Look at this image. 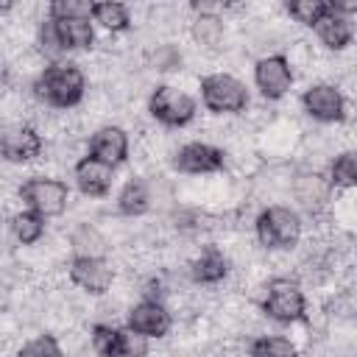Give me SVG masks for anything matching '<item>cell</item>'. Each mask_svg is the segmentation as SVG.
Segmentation results:
<instances>
[{"label": "cell", "instance_id": "obj_1", "mask_svg": "<svg viewBox=\"0 0 357 357\" xmlns=\"http://www.w3.org/2000/svg\"><path fill=\"white\" fill-rule=\"evenodd\" d=\"M31 92L39 103L56 109H73L81 103L86 92V75L78 64H50L33 78Z\"/></svg>", "mask_w": 357, "mask_h": 357}, {"label": "cell", "instance_id": "obj_2", "mask_svg": "<svg viewBox=\"0 0 357 357\" xmlns=\"http://www.w3.org/2000/svg\"><path fill=\"white\" fill-rule=\"evenodd\" d=\"M254 234L262 248H296L304 234V223L296 209L284 204H273L257 215Z\"/></svg>", "mask_w": 357, "mask_h": 357}, {"label": "cell", "instance_id": "obj_3", "mask_svg": "<svg viewBox=\"0 0 357 357\" xmlns=\"http://www.w3.org/2000/svg\"><path fill=\"white\" fill-rule=\"evenodd\" d=\"M198 89H201L204 106L209 112H215V114H240L245 109V103H248L245 84L237 75L226 73V70L223 73L218 70V73L204 75L201 84H198Z\"/></svg>", "mask_w": 357, "mask_h": 357}, {"label": "cell", "instance_id": "obj_4", "mask_svg": "<svg viewBox=\"0 0 357 357\" xmlns=\"http://www.w3.org/2000/svg\"><path fill=\"white\" fill-rule=\"evenodd\" d=\"M265 298H262V312L265 318L271 321H279V324H290V321H298L304 318V310H307V298L298 287L296 279L290 276H273L265 282Z\"/></svg>", "mask_w": 357, "mask_h": 357}, {"label": "cell", "instance_id": "obj_5", "mask_svg": "<svg viewBox=\"0 0 357 357\" xmlns=\"http://www.w3.org/2000/svg\"><path fill=\"white\" fill-rule=\"evenodd\" d=\"M20 198L28 204V209L39 212L42 218H59L70 206V187L50 176H33L22 181Z\"/></svg>", "mask_w": 357, "mask_h": 357}, {"label": "cell", "instance_id": "obj_6", "mask_svg": "<svg viewBox=\"0 0 357 357\" xmlns=\"http://www.w3.org/2000/svg\"><path fill=\"white\" fill-rule=\"evenodd\" d=\"M148 112L162 126H187L195 117V100L190 98L187 89L173 86V84H162L151 92Z\"/></svg>", "mask_w": 357, "mask_h": 357}, {"label": "cell", "instance_id": "obj_7", "mask_svg": "<svg viewBox=\"0 0 357 357\" xmlns=\"http://www.w3.org/2000/svg\"><path fill=\"white\" fill-rule=\"evenodd\" d=\"M254 81L262 98L268 100H279L287 95V89L293 86V67L287 64L284 56L271 53V56H259L254 64Z\"/></svg>", "mask_w": 357, "mask_h": 357}, {"label": "cell", "instance_id": "obj_8", "mask_svg": "<svg viewBox=\"0 0 357 357\" xmlns=\"http://www.w3.org/2000/svg\"><path fill=\"white\" fill-rule=\"evenodd\" d=\"M301 106L318 123H337L346 117V100L332 81H318L307 86L301 95Z\"/></svg>", "mask_w": 357, "mask_h": 357}, {"label": "cell", "instance_id": "obj_9", "mask_svg": "<svg viewBox=\"0 0 357 357\" xmlns=\"http://www.w3.org/2000/svg\"><path fill=\"white\" fill-rule=\"evenodd\" d=\"M45 139L39 137V131L28 123L20 126H3L0 128V156L11 165H22V162H33L42 153Z\"/></svg>", "mask_w": 357, "mask_h": 357}, {"label": "cell", "instance_id": "obj_10", "mask_svg": "<svg viewBox=\"0 0 357 357\" xmlns=\"http://www.w3.org/2000/svg\"><path fill=\"white\" fill-rule=\"evenodd\" d=\"M173 165H176V170H181L187 176H209L223 167V148H218L206 139H195V142H187L178 151H173Z\"/></svg>", "mask_w": 357, "mask_h": 357}, {"label": "cell", "instance_id": "obj_11", "mask_svg": "<svg viewBox=\"0 0 357 357\" xmlns=\"http://www.w3.org/2000/svg\"><path fill=\"white\" fill-rule=\"evenodd\" d=\"M126 324H128V329H134L145 337H165L173 329V315L167 312V307L159 298H142L128 307Z\"/></svg>", "mask_w": 357, "mask_h": 357}, {"label": "cell", "instance_id": "obj_12", "mask_svg": "<svg viewBox=\"0 0 357 357\" xmlns=\"http://www.w3.org/2000/svg\"><path fill=\"white\" fill-rule=\"evenodd\" d=\"M290 192L293 198L298 201V206L310 215V212H321L329 206V198H332V184L329 178L321 173V170H298L293 173V181H290Z\"/></svg>", "mask_w": 357, "mask_h": 357}, {"label": "cell", "instance_id": "obj_13", "mask_svg": "<svg viewBox=\"0 0 357 357\" xmlns=\"http://www.w3.org/2000/svg\"><path fill=\"white\" fill-rule=\"evenodd\" d=\"M67 273H70V282L78 290H86L89 296H103L114 279V268L103 257H75Z\"/></svg>", "mask_w": 357, "mask_h": 357}, {"label": "cell", "instance_id": "obj_14", "mask_svg": "<svg viewBox=\"0 0 357 357\" xmlns=\"http://www.w3.org/2000/svg\"><path fill=\"white\" fill-rule=\"evenodd\" d=\"M128 131L123 126H100L92 137H89V156L117 167L120 162L128 159Z\"/></svg>", "mask_w": 357, "mask_h": 357}, {"label": "cell", "instance_id": "obj_15", "mask_svg": "<svg viewBox=\"0 0 357 357\" xmlns=\"http://www.w3.org/2000/svg\"><path fill=\"white\" fill-rule=\"evenodd\" d=\"M75 184H78V190L86 195V198H100V195H106L109 190H112V184H114V167L112 165H106V162H100V159H95V156H81L78 162H75Z\"/></svg>", "mask_w": 357, "mask_h": 357}, {"label": "cell", "instance_id": "obj_16", "mask_svg": "<svg viewBox=\"0 0 357 357\" xmlns=\"http://www.w3.org/2000/svg\"><path fill=\"white\" fill-rule=\"evenodd\" d=\"M229 259H226V254L218 248V245H206V248H201L195 257H192V262L187 265V271H190V276H192V282H198V284H204V287H215V284H220L223 279H226V273H229Z\"/></svg>", "mask_w": 357, "mask_h": 357}, {"label": "cell", "instance_id": "obj_17", "mask_svg": "<svg viewBox=\"0 0 357 357\" xmlns=\"http://www.w3.org/2000/svg\"><path fill=\"white\" fill-rule=\"evenodd\" d=\"M315 33H318V42L326 45L329 50H343L351 45V33H354V25H351V14H340V11H326L315 25Z\"/></svg>", "mask_w": 357, "mask_h": 357}, {"label": "cell", "instance_id": "obj_18", "mask_svg": "<svg viewBox=\"0 0 357 357\" xmlns=\"http://www.w3.org/2000/svg\"><path fill=\"white\" fill-rule=\"evenodd\" d=\"M70 251L75 257H103L109 251V240L92 220H81L70 231Z\"/></svg>", "mask_w": 357, "mask_h": 357}, {"label": "cell", "instance_id": "obj_19", "mask_svg": "<svg viewBox=\"0 0 357 357\" xmlns=\"http://www.w3.org/2000/svg\"><path fill=\"white\" fill-rule=\"evenodd\" d=\"M8 234L20 245H36L45 237V218L33 209H17L8 218Z\"/></svg>", "mask_w": 357, "mask_h": 357}, {"label": "cell", "instance_id": "obj_20", "mask_svg": "<svg viewBox=\"0 0 357 357\" xmlns=\"http://www.w3.org/2000/svg\"><path fill=\"white\" fill-rule=\"evenodd\" d=\"M226 36L223 20L212 17V14H195V20L190 22V39L204 47V50H215Z\"/></svg>", "mask_w": 357, "mask_h": 357}, {"label": "cell", "instance_id": "obj_21", "mask_svg": "<svg viewBox=\"0 0 357 357\" xmlns=\"http://www.w3.org/2000/svg\"><path fill=\"white\" fill-rule=\"evenodd\" d=\"M56 31L67 50H89L95 45V31L89 20H56Z\"/></svg>", "mask_w": 357, "mask_h": 357}, {"label": "cell", "instance_id": "obj_22", "mask_svg": "<svg viewBox=\"0 0 357 357\" xmlns=\"http://www.w3.org/2000/svg\"><path fill=\"white\" fill-rule=\"evenodd\" d=\"M92 20L109 31V33H117V31H126L131 17H128V6L123 0H98L95 8H92Z\"/></svg>", "mask_w": 357, "mask_h": 357}, {"label": "cell", "instance_id": "obj_23", "mask_svg": "<svg viewBox=\"0 0 357 357\" xmlns=\"http://www.w3.org/2000/svg\"><path fill=\"white\" fill-rule=\"evenodd\" d=\"M117 209L123 215H131V218L148 212V181H142V178L126 181V187L117 195Z\"/></svg>", "mask_w": 357, "mask_h": 357}, {"label": "cell", "instance_id": "obj_24", "mask_svg": "<svg viewBox=\"0 0 357 357\" xmlns=\"http://www.w3.org/2000/svg\"><path fill=\"white\" fill-rule=\"evenodd\" d=\"M357 181V159L351 151H337V156L329 162V184L335 190L354 187Z\"/></svg>", "mask_w": 357, "mask_h": 357}, {"label": "cell", "instance_id": "obj_25", "mask_svg": "<svg viewBox=\"0 0 357 357\" xmlns=\"http://www.w3.org/2000/svg\"><path fill=\"white\" fill-rule=\"evenodd\" d=\"M251 354L257 357H287L296 351V343L284 335H276V332H265V335H257V340L248 346Z\"/></svg>", "mask_w": 357, "mask_h": 357}, {"label": "cell", "instance_id": "obj_26", "mask_svg": "<svg viewBox=\"0 0 357 357\" xmlns=\"http://www.w3.org/2000/svg\"><path fill=\"white\" fill-rule=\"evenodd\" d=\"M287 11H290V17H293L298 25L312 28L329 8H326V0H290V3H287Z\"/></svg>", "mask_w": 357, "mask_h": 357}, {"label": "cell", "instance_id": "obj_27", "mask_svg": "<svg viewBox=\"0 0 357 357\" xmlns=\"http://www.w3.org/2000/svg\"><path fill=\"white\" fill-rule=\"evenodd\" d=\"M36 36H39V39H36L39 53H42L45 59H59L61 53H67V47L61 45V36H59V31H56V20H53V17H50V20H42Z\"/></svg>", "mask_w": 357, "mask_h": 357}, {"label": "cell", "instance_id": "obj_28", "mask_svg": "<svg viewBox=\"0 0 357 357\" xmlns=\"http://www.w3.org/2000/svg\"><path fill=\"white\" fill-rule=\"evenodd\" d=\"M89 346L98 354H120V329L114 324H98L89 335Z\"/></svg>", "mask_w": 357, "mask_h": 357}, {"label": "cell", "instance_id": "obj_29", "mask_svg": "<svg viewBox=\"0 0 357 357\" xmlns=\"http://www.w3.org/2000/svg\"><path fill=\"white\" fill-rule=\"evenodd\" d=\"M95 0H50L53 20H89Z\"/></svg>", "mask_w": 357, "mask_h": 357}, {"label": "cell", "instance_id": "obj_30", "mask_svg": "<svg viewBox=\"0 0 357 357\" xmlns=\"http://www.w3.org/2000/svg\"><path fill=\"white\" fill-rule=\"evenodd\" d=\"M20 354H61L56 335H36L20 346Z\"/></svg>", "mask_w": 357, "mask_h": 357}, {"label": "cell", "instance_id": "obj_31", "mask_svg": "<svg viewBox=\"0 0 357 357\" xmlns=\"http://www.w3.org/2000/svg\"><path fill=\"white\" fill-rule=\"evenodd\" d=\"M148 351V337L134 332V329H126L120 332V354L126 357H134V354H145Z\"/></svg>", "mask_w": 357, "mask_h": 357}, {"label": "cell", "instance_id": "obj_32", "mask_svg": "<svg viewBox=\"0 0 357 357\" xmlns=\"http://www.w3.org/2000/svg\"><path fill=\"white\" fill-rule=\"evenodd\" d=\"M231 3H234V0H190V8H192L195 14H212V17H218V14H223Z\"/></svg>", "mask_w": 357, "mask_h": 357}, {"label": "cell", "instance_id": "obj_33", "mask_svg": "<svg viewBox=\"0 0 357 357\" xmlns=\"http://www.w3.org/2000/svg\"><path fill=\"white\" fill-rule=\"evenodd\" d=\"M326 6H332V11H340V14H351L357 8V0H326Z\"/></svg>", "mask_w": 357, "mask_h": 357}, {"label": "cell", "instance_id": "obj_34", "mask_svg": "<svg viewBox=\"0 0 357 357\" xmlns=\"http://www.w3.org/2000/svg\"><path fill=\"white\" fill-rule=\"evenodd\" d=\"M14 3H17V0H0V14H8V11L14 8Z\"/></svg>", "mask_w": 357, "mask_h": 357}]
</instances>
